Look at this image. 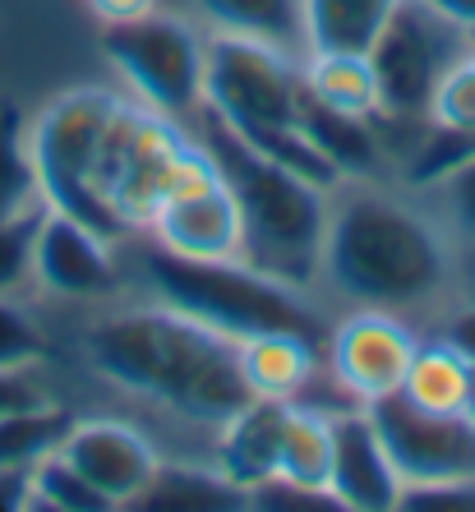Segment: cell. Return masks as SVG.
I'll return each mask as SVG.
<instances>
[{"mask_svg": "<svg viewBox=\"0 0 475 512\" xmlns=\"http://www.w3.org/2000/svg\"><path fill=\"white\" fill-rule=\"evenodd\" d=\"M194 19L208 33L263 37L277 47L305 51L300 42V0H190Z\"/></svg>", "mask_w": 475, "mask_h": 512, "instance_id": "20", "label": "cell"}, {"mask_svg": "<svg viewBox=\"0 0 475 512\" xmlns=\"http://www.w3.org/2000/svg\"><path fill=\"white\" fill-rule=\"evenodd\" d=\"M286 416H291V402H273V397H250L231 420L213 429L217 439V471H222L231 485L250 489L263 480L277 476V453H282V434H286Z\"/></svg>", "mask_w": 475, "mask_h": 512, "instance_id": "15", "label": "cell"}, {"mask_svg": "<svg viewBox=\"0 0 475 512\" xmlns=\"http://www.w3.org/2000/svg\"><path fill=\"white\" fill-rule=\"evenodd\" d=\"M134 282L143 286V296L208 323L231 342L259 333H300L323 342L328 333V319L314 305L319 300L314 291L277 282V277L250 268L245 259H180L143 236Z\"/></svg>", "mask_w": 475, "mask_h": 512, "instance_id": "4", "label": "cell"}, {"mask_svg": "<svg viewBox=\"0 0 475 512\" xmlns=\"http://www.w3.org/2000/svg\"><path fill=\"white\" fill-rule=\"evenodd\" d=\"M397 0H300L305 51H369Z\"/></svg>", "mask_w": 475, "mask_h": 512, "instance_id": "18", "label": "cell"}, {"mask_svg": "<svg viewBox=\"0 0 475 512\" xmlns=\"http://www.w3.org/2000/svg\"><path fill=\"white\" fill-rule=\"evenodd\" d=\"M300 56L305 51L277 47V42H263V37L208 33L203 111H213L222 125H231L245 139L296 125Z\"/></svg>", "mask_w": 475, "mask_h": 512, "instance_id": "7", "label": "cell"}, {"mask_svg": "<svg viewBox=\"0 0 475 512\" xmlns=\"http://www.w3.org/2000/svg\"><path fill=\"white\" fill-rule=\"evenodd\" d=\"M70 425H74V416L56 402H42V406H28V411L5 416L0 420V466L33 471L47 453H56Z\"/></svg>", "mask_w": 475, "mask_h": 512, "instance_id": "24", "label": "cell"}, {"mask_svg": "<svg viewBox=\"0 0 475 512\" xmlns=\"http://www.w3.org/2000/svg\"><path fill=\"white\" fill-rule=\"evenodd\" d=\"M328 471H333V416L291 402L282 453H277V480L328 494Z\"/></svg>", "mask_w": 475, "mask_h": 512, "instance_id": "22", "label": "cell"}, {"mask_svg": "<svg viewBox=\"0 0 475 512\" xmlns=\"http://www.w3.org/2000/svg\"><path fill=\"white\" fill-rule=\"evenodd\" d=\"M411 185V180H406ZM429 199V208L439 213V222L448 227L457 259H462L466 282L475 277V148H466L462 157H452L448 167H439L434 176H425L416 185Z\"/></svg>", "mask_w": 475, "mask_h": 512, "instance_id": "21", "label": "cell"}, {"mask_svg": "<svg viewBox=\"0 0 475 512\" xmlns=\"http://www.w3.org/2000/svg\"><path fill=\"white\" fill-rule=\"evenodd\" d=\"M475 51V33L443 19L425 0H397L392 19L365 51L379 84V116L429 125V102L443 74Z\"/></svg>", "mask_w": 475, "mask_h": 512, "instance_id": "8", "label": "cell"}, {"mask_svg": "<svg viewBox=\"0 0 475 512\" xmlns=\"http://www.w3.org/2000/svg\"><path fill=\"white\" fill-rule=\"evenodd\" d=\"M300 88L309 102L342 111V116H379V84H374V65L365 51H305L300 56Z\"/></svg>", "mask_w": 475, "mask_h": 512, "instance_id": "17", "label": "cell"}, {"mask_svg": "<svg viewBox=\"0 0 475 512\" xmlns=\"http://www.w3.org/2000/svg\"><path fill=\"white\" fill-rule=\"evenodd\" d=\"M37 213L10 217L0 222V296H24L33 291V231H37Z\"/></svg>", "mask_w": 475, "mask_h": 512, "instance_id": "28", "label": "cell"}, {"mask_svg": "<svg viewBox=\"0 0 475 512\" xmlns=\"http://www.w3.org/2000/svg\"><path fill=\"white\" fill-rule=\"evenodd\" d=\"M42 402H51L47 383H42V365H33V370H0V420Z\"/></svg>", "mask_w": 475, "mask_h": 512, "instance_id": "29", "label": "cell"}, {"mask_svg": "<svg viewBox=\"0 0 475 512\" xmlns=\"http://www.w3.org/2000/svg\"><path fill=\"white\" fill-rule=\"evenodd\" d=\"M250 508L245 489L231 485L222 471H199V466H157L153 485L143 489L134 508Z\"/></svg>", "mask_w": 475, "mask_h": 512, "instance_id": "23", "label": "cell"}, {"mask_svg": "<svg viewBox=\"0 0 475 512\" xmlns=\"http://www.w3.org/2000/svg\"><path fill=\"white\" fill-rule=\"evenodd\" d=\"M33 508H51V512H107V494H97L65 457L47 453L33 466Z\"/></svg>", "mask_w": 475, "mask_h": 512, "instance_id": "26", "label": "cell"}, {"mask_svg": "<svg viewBox=\"0 0 475 512\" xmlns=\"http://www.w3.org/2000/svg\"><path fill=\"white\" fill-rule=\"evenodd\" d=\"M190 130L236 194L240 231H245L240 259L277 282L319 296L323 227H328V194L333 190L286 171L273 157H263L213 111H199L190 120Z\"/></svg>", "mask_w": 475, "mask_h": 512, "instance_id": "3", "label": "cell"}, {"mask_svg": "<svg viewBox=\"0 0 475 512\" xmlns=\"http://www.w3.org/2000/svg\"><path fill=\"white\" fill-rule=\"evenodd\" d=\"M37 208H42V190H37L33 162H28L24 116L5 111L0 116V222L37 213Z\"/></svg>", "mask_w": 475, "mask_h": 512, "instance_id": "25", "label": "cell"}, {"mask_svg": "<svg viewBox=\"0 0 475 512\" xmlns=\"http://www.w3.org/2000/svg\"><path fill=\"white\" fill-rule=\"evenodd\" d=\"M425 5H434L443 19H452V24H462L466 33H475V0H425Z\"/></svg>", "mask_w": 475, "mask_h": 512, "instance_id": "33", "label": "cell"}, {"mask_svg": "<svg viewBox=\"0 0 475 512\" xmlns=\"http://www.w3.org/2000/svg\"><path fill=\"white\" fill-rule=\"evenodd\" d=\"M365 411L379 429L397 476H402V489L448 485V480L475 476V420H466L462 411H452V416L420 411L402 393L383 397Z\"/></svg>", "mask_w": 475, "mask_h": 512, "instance_id": "10", "label": "cell"}, {"mask_svg": "<svg viewBox=\"0 0 475 512\" xmlns=\"http://www.w3.org/2000/svg\"><path fill=\"white\" fill-rule=\"evenodd\" d=\"M328 494L346 512H392L402 508V476L383 448L365 406L333 416V471Z\"/></svg>", "mask_w": 475, "mask_h": 512, "instance_id": "14", "label": "cell"}, {"mask_svg": "<svg viewBox=\"0 0 475 512\" xmlns=\"http://www.w3.org/2000/svg\"><path fill=\"white\" fill-rule=\"evenodd\" d=\"M0 508L5 512L33 508V471H24V466H0Z\"/></svg>", "mask_w": 475, "mask_h": 512, "instance_id": "30", "label": "cell"}, {"mask_svg": "<svg viewBox=\"0 0 475 512\" xmlns=\"http://www.w3.org/2000/svg\"><path fill=\"white\" fill-rule=\"evenodd\" d=\"M323 370V342L300 333H259L240 342V374L250 397L296 402Z\"/></svg>", "mask_w": 475, "mask_h": 512, "instance_id": "16", "label": "cell"}, {"mask_svg": "<svg viewBox=\"0 0 475 512\" xmlns=\"http://www.w3.org/2000/svg\"><path fill=\"white\" fill-rule=\"evenodd\" d=\"M466 273L448 227L416 185L388 176L337 180L328 194L319 296L392 314H434L462 296Z\"/></svg>", "mask_w": 475, "mask_h": 512, "instance_id": "1", "label": "cell"}, {"mask_svg": "<svg viewBox=\"0 0 475 512\" xmlns=\"http://www.w3.org/2000/svg\"><path fill=\"white\" fill-rule=\"evenodd\" d=\"M33 291L70 305L116 300L125 291L120 245L56 208H42L33 231Z\"/></svg>", "mask_w": 475, "mask_h": 512, "instance_id": "11", "label": "cell"}, {"mask_svg": "<svg viewBox=\"0 0 475 512\" xmlns=\"http://www.w3.org/2000/svg\"><path fill=\"white\" fill-rule=\"evenodd\" d=\"M143 236L180 259H240V245H245L240 208L213 157H203L167 194V203L153 213Z\"/></svg>", "mask_w": 475, "mask_h": 512, "instance_id": "12", "label": "cell"}, {"mask_svg": "<svg viewBox=\"0 0 475 512\" xmlns=\"http://www.w3.org/2000/svg\"><path fill=\"white\" fill-rule=\"evenodd\" d=\"M60 457L97 489L111 508H134L153 485L162 453L139 425L116 416H74L60 439Z\"/></svg>", "mask_w": 475, "mask_h": 512, "instance_id": "13", "label": "cell"}, {"mask_svg": "<svg viewBox=\"0 0 475 512\" xmlns=\"http://www.w3.org/2000/svg\"><path fill=\"white\" fill-rule=\"evenodd\" d=\"M79 351L88 370L116 393L185 425L217 429L250 402L240 342L153 296L102 310L84 328Z\"/></svg>", "mask_w": 475, "mask_h": 512, "instance_id": "2", "label": "cell"}, {"mask_svg": "<svg viewBox=\"0 0 475 512\" xmlns=\"http://www.w3.org/2000/svg\"><path fill=\"white\" fill-rule=\"evenodd\" d=\"M51 351L47 328L24 296H0V370H33Z\"/></svg>", "mask_w": 475, "mask_h": 512, "instance_id": "27", "label": "cell"}, {"mask_svg": "<svg viewBox=\"0 0 475 512\" xmlns=\"http://www.w3.org/2000/svg\"><path fill=\"white\" fill-rule=\"evenodd\" d=\"M416 346L420 333L406 314L351 305L323 333V370L333 374V383L351 402L374 406L402 388Z\"/></svg>", "mask_w": 475, "mask_h": 512, "instance_id": "9", "label": "cell"}, {"mask_svg": "<svg viewBox=\"0 0 475 512\" xmlns=\"http://www.w3.org/2000/svg\"><path fill=\"white\" fill-rule=\"evenodd\" d=\"M462 296H466V305H475V277H471V282L462 286Z\"/></svg>", "mask_w": 475, "mask_h": 512, "instance_id": "35", "label": "cell"}, {"mask_svg": "<svg viewBox=\"0 0 475 512\" xmlns=\"http://www.w3.org/2000/svg\"><path fill=\"white\" fill-rule=\"evenodd\" d=\"M102 56L130 93L148 111L190 125L203 111V60L208 28L190 14L148 10L130 24H102Z\"/></svg>", "mask_w": 475, "mask_h": 512, "instance_id": "6", "label": "cell"}, {"mask_svg": "<svg viewBox=\"0 0 475 512\" xmlns=\"http://www.w3.org/2000/svg\"><path fill=\"white\" fill-rule=\"evenodd\" d=\"M162 0H88V10L97 14V24H130L139 14L157 10Z\"/></svg>", "mask_w": 475, "mask_h": 512, "instance_id": "31", "label": "cell"}, {"mask_svg": "<svg viewBox=\"0 0 475 512\" xmlns=\"http://www.w3.org/2000/svg\"><path fill=\"white\" fill-rule=\"evenodd\" d=\"M462 416L475 420V360H471V374H466V402H462Z\"/></svg>", "mask_w": 475, "mask_h": 512, "instance_id": "34", "label": "cell"}, {"mask_svg": "<svg viewBox=\"0 0 475 512\" xmlns=\"http://www.w3.org/2000/svg\"><path fill=\"white\" fill-rule=\"evenodd\" d=\"M439 328H443V333H448L457 346H462L466 356L475 360V305H466V300H462V305H452V310L443 314Z\"/></svg>", "mask_w": 475, "mask_h": 512, "instance_id": "32", "label": "cell"}, {"mask_svg": "<svg viewBox=\"0 0 475 512\" xmlns=\"http://www.w3.org/2000/svg\"><path fill=\"white\" fill-rule=\"evenodd\" d=\"M120 102V88L102 84H79L65 88L24 120V139H28V162H33L37 190H42V208L84 222V227L102 231L107 240L125 245V231L111 217V208L97 199L93 190V167H97V148L102 134L111 125V111Z\"/></svg>", "mask_w": 475, "mask_h": 512, "instance_id": "5", "label": "cell"}, {"mask_svg": "<svg viewBox=\"0 0 475 512\" xmlns=\"http://www.w3.org/2000/svg\"><path fill=\"white\" fill-rule=\"evenodd\" d=\"M466 374H471V356L439 328L434 337H420L416 356L406 365V379L397 393L411 406H420V411H443V416H452V411H462V402H466Z\"/></svg>", "mask_w": 475, "mask_h": 512, "instance_id": "19", "label": "cell"}]
</instances>
